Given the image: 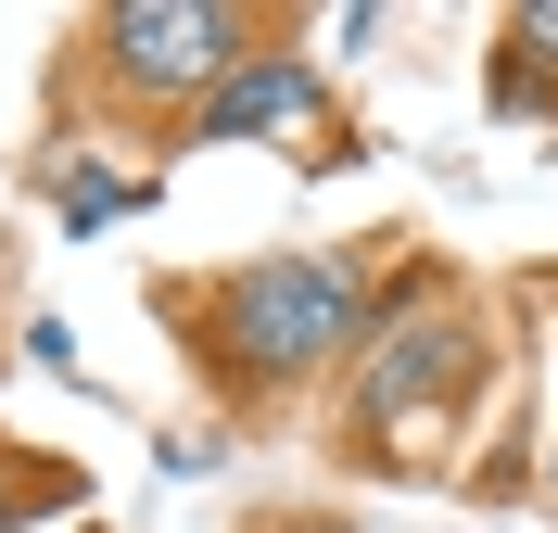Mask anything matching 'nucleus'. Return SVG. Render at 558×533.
<instances>
[{
	"label": "nucleus",
	"mask_w": 558,
	"mask_h": 533,
	"mask_svg": "<svg viewBox=\"0 0 558 533\" xmlns=\"http://www.w3.org/2000/svg\"><path fill=\"white\" fill-rule=\"evenodd\" d=\"M0 508H13V483H0Z\"/></svg>",
	"instance_id": "nucleus-6"
},
{
	"label": "nucleus",
	"mask_w": 558,
	"mask_h": 533,
	"mask_svg": "<svg viewBox=\"0 0 558 533\" xmlns=\"http://www.w3.org/2000/svg\"><path fill=\"white\" fill-rule=\"evenodd\" d=\"M533 76H558V13H521V26H508V64H495V89H533Z\"/></svg>",
	"instance_id": "nucleus-4"
},
{
	"label": "nucleus",
	"mask_w": 558,
	"mask_h": 533,
	"mask_svg": "<svg viewBox=\"0 0 558 533\" xmlns=\"http://www.w3.org/2000/svg\"><path fill=\"white\" fill-rule=\"evenodd\" d=\"M102 51L128 89H229L242 76V13H216V0H114L102 13Z\"/></svg>",
	"instance_id": "nucleus-2"
},
{
	"label": "nucleus",
	"mask_w": 558,
	"mask_h": 533,
	"mask_svg": "<svg viewBox=\"0 0 558 533\" xmlns=\"http://www.w3.org/2000/svg\"><path fill=\"white\" fill-rule=\"evenodd\" d=\"M317 114V89H305V64H242L229 89L204 102V141H254V128H305Z\"/></svg>",
	"instance_id": "nucleus-3"
},
{
	"label": "nucleus",
	"mask_w": 558,
	"mask_h": 533,
	"mask_svg": "<svg viewBox=\"0 0 558 533\" xmlns=\"http://www.w3.org/2000/svg\"><path fill=\"white\" fill-rule=\"evenodd\" d=\"M128 204H140L128 178H76V191H64V216H76V229H102V216H128Z\"/></svg>",
	"instance_id": "nucleus-5"
},
{
	"label": "nucleus",
	"mask_w": 558,
	"mask_h": 533,
	"mask_svg": "<svg viewBox=\"0 0 558 533\" xmlns=\"http://www.w3.org/2000/svg\"><path fill=\"white\" fill-rule=\"evenodd\" d=\"M355 330V267L343 254H279V267H242L229 280V355L242 368H317V355H343Z\"/></svg>",
	"instance_id": "nucleus-1"
}]
</instances>
